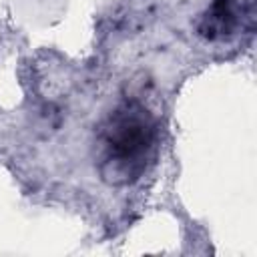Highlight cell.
<instances>
[{
    "mask_svg": "<svg viewBox=\"0 0 257 257\" xmlns=\"http://www.w3.org/2000/svg\"><path fill=\"white\" fill-rule=\"evenodd\" d=\"M239 26V12L233 0H213L197 22V34L217 42L231 38Z\"/></svg>",
    "mask_w": 257,
    "mask_h": 257,
    "instance_id": "7a4b0ae2",
    "label": "cell"
},
{
    "mask_svg": "<svg viewBox=\"0 0 257 257\" xmlns=\"http://www.w3.org/2000/svg\"><path fill=\"white\" fill-rule=\"evenodd\" d=\"M157 149V120L139 100H124L96 133V171L110 187L137 183Z\"/></svg>",
    "mask_w": 257,
    "mask_h": 257,
    "instance_id": "6da1fadb",
    "label": "cell"
}]
</instances>
